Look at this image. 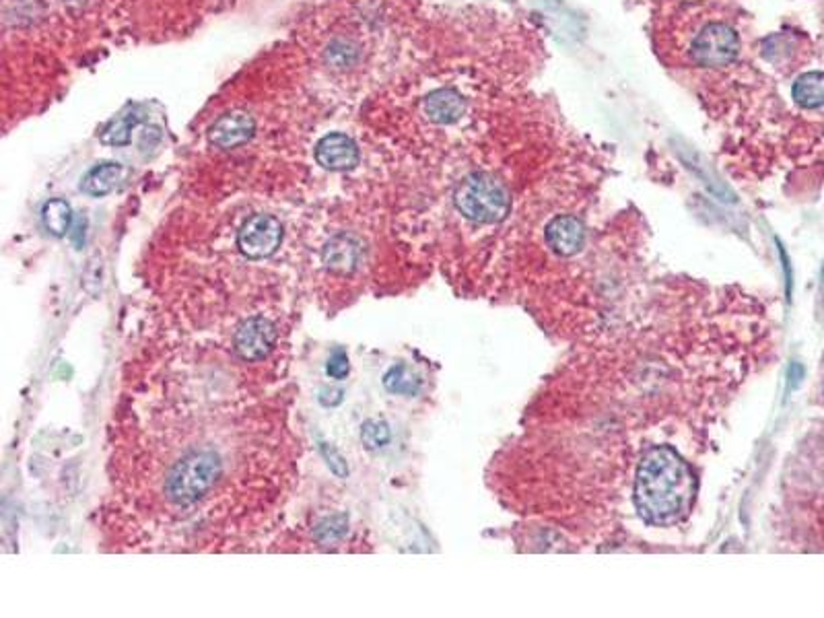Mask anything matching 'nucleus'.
<instances>
[{
    "label": "nucleus",
    "mask_w": 824,
    "mask_h": 618,
    "mask_svg": "<svg viewBox=\"0 0 824 618\" xmlns=\"http://www.w3.org/2000/svg\"><path fill=\"white\" fill-rule=\"evenodd\" d=\"M697 476L672 445H654L637 464L633 503L645 524L668 528L693 509Z\"/></svg>",
    "instance_id": "1"
},
{
    "label": "nucleus",
    "mask_w": 824,
    "mask_h": 618,
    "mask_svg": "<svg viewBox=\"0 0 824 618\" xmlns=\"http://www.w3.org/2000/svg\"><path fill=\"white\" fill-rule=\"evenodd\" d=\"M454 204L466 221L474 225H495L509 215L511 196L499 178L487 171H474L458 184Z\"/></svg>",
    "instance_id": "2"
},
{
    "label": "nucleus",
    "mask_w": 824,
    "mask_h": 618,
    "mask_svg": "<svg viewBox=\"0 0 824 618\" xmlns=\"http://www.w3.org/2000/svg\"><path fill=\"white\" fill-rule=\"evenodd\" d=\"M219 476L221 462L213 452H192L184 456L167 476L165 495L174 505H194L213 491Z\"/></svg>",
    "instance_id": "3"
},
{
    "label": "nucleus",
    "mask_w": 824,
    "mask_h": 618,
    "mask_svg": "<svg viewBox=\"0 0 824 618\" xmlns=\"http://www.w3.org/2000/svg\"><path fill=\"white\" fill-rule=\"evenodd\" d=\"M740 52L738 33L726 23H709L693 42L691 56L703 68L730 66Z\"/></svg>",
    "instance_id": "4"
},
{
    "label": "nucleus",
    "mask_w": 824,
    "mask_h": 618,
    "mask_svg": "<svg viewBox=\"0 0 824 618\" xmlns=\"http://www.w3.org/2000/svg\"><path fill=\"white\" fill-rule=\"evenodd\" d=\"M285 229L274 215L258 213L250 217L237 233V246L252 260L270 258L279 252Z\"/></svg>",
    "instance_id": "5"
},
{
    "label": "nucleus",
    "mask_w": 824,
    "mask_h": 618,
    "mask_svg": "<svg viewBox=\"0 0 824 618\" xmlns=\"http://www.w3.org/2000/svg\"><path fill=\"white\" fill-rule=\"evenodd\" d=\"M277 345V326L264 316L248 318L233 336V349L244 361L266 359Z\"/></svg>",
    "instance_id": "6"
},
{
    "label": "nucleus",
    "mask_w": 824,
    "mask_h": 618,
    "mask_svg": "<svg viewBox=\"0 0 824 618\" xmlns=\"http://www.w3.org/2000/svg\"><path fill=\"white\" fill-rule=\"evenodd\" d=\"M256 134V122L250 114L231 112L221 116L209 130V141L221 151H231L250 143Z\"/></svg>",
    "instance_id": "7"
},
{
    "label": "nucleus",
    "mask_w": 824,
    "mask_h": 618,
    "mask_svg": "<svg viewBox=\"0 0 824 618\" xmlns=\"http://www.w3.org/2000/svg\"><path fill=\"white\" fill-rule=\"evenodd\" d=\"M546 246L553 254L571 258L575 256L586 242V227L581 219L575 215H557L551 223L546 225Z\"/></svg>",
    "instance_id": "8"
},
{
    "label": "nucleus",
    "mask_w": 824,
    "mask_h": 618,
    "mask_svg": "<svg viewBox=\"0 0 824 618\" xmlns=\"http://www.w3.org/2000/svg\"><path fill=\"white\" fill-rule=\"evenodd\" d=\"M359 147L351 136L330 132L316 147V161L328 171H349L359 163Z\"/></svg>",
    "instance_id": "9"
},
{
    "label": "nucleus",
    "mask_w": 824,
    "mask_h": 618,
    "mask_svg": "<svg viewBox=\"0 0 824 618\" xmlns=\"http://www.w3.org/2000/svg\"><path fill=\"white\" fill-rule=\"evenodd\" d=\"M361 258H363V244L357 237L347 235V233L334 235L324 246V252H322V260L326 268L332 272H340V274L353 272L361 264Z\"/></svg>",
    "instance_id": "10"
},
{
    "label": "nucleus",
    "mask_w": 824,
    "mask_h": 618,
    "mask_svg": "<svg viewBox=\"0 0 824 618\" xmlns=\"http://www.w3.org/2000/svg\"><path fill=\"white\" fill-rule=\"evenodd\" d=\"M423 112L433 124H454L464 116L466 101L454 89H437L423 99Z\"/></svg>",
    "instance_id": "11"
},
{
    "label": "nucleus",
    "mask_w": 824,
    "mask_h": 618,
    "mask_svg": "<svg viewBox=\"0 0 824 618\" xmlns=\"http://www.w3.org/2000/svg\"><path fill=\"white\" fill-rule=\"evenodd\" d=\"M124 176H126V169H124L122 163H114V161L99 163V165H95L87 171V176L83 178V184H81V190L87 196L101 198V196L114 192L118 188V184L124 180Z\"/></svg>",
    "instance_id": "12"
},
{
    "label": "nucleus",
    "mask_w": 824,
    "mask_h": 618,
    "mask_svg": "<svg viewBox=\"0 0 824 618\" xmlns=\"http://www.w3.org/2000/svg\"><path fill=\"white\" fill-rule=\"evenodd\" d=\"M792 95L800 108L816 110L824 106V73L812 71V73L800 75L794 83Z\"/></svg>",
    "instance_id": "13"
},
{
    "label": "nucleus",
    "mask_w": 824,
    "mask_h": 618,
    "mask_svg": "<svg viewBox=\"0 0 824 618\" xmlns=\"http://www.w3.org/2000/svg\"><path fill=\"white\" fill-rule=\"evenodd\" d=\"M42 221H44L46 231H50L54 237H64L68 231L73 229L71 204L62 198L48 200L42 209Z\"/></svg>",
    "instance_id": "14"
},
{
    "label": "nucleus",
    "mask_w": 824,
    "mask_h": 618,
    "mask_svg": "<svg viewBox=\"0 0 824 618\" xmlns=\"http://www.w3.org/2000/svg\"><path fill=\"white\" fill-rule=\"evenodd\" d=\"M384 388L390 394L415 396L421 388V380L406 365H396L384 375Z\"/></svg>",
    "instance_id": "15"
},
{
    "label": "nucleus",
    "mask_w": 824,
    "mask_h": 618,
    "mask_svg": "<svg viewBox=\"0 0 824 618\" xmlns=\"http://www.w3.org/2000/svg\"><path fill=\"white\" fill-rule=\"evenodd\" d=\"M392 433L386 421L380 419H369L363 423L361 427V441L365 445V450L375 452V450H382L390 443Z\"/></svg>",
    "instance_id": "16"
},
{
    "label": "nucleus",
    "mask_w": 824,
    "mask_h": 618,
    "mask_svg": "<svg viewBox=\"0 0 824 618\" xmlns=\"http://www.w3.org/2000/svg\"><path fill=\"white\" fill-rule=\"evenodd\" d=\"M139 122L136 116H122L116 122L110 124V128L101 134V143L112 145V147H126L130 143V132L134 124Z\"/></svg>",
    "instance_id": "17"
},
{
    "label": "nucleus",
    "mask_w": 824,
    "mask_h": 618,
    "mask_svg": "<svg viewBox=\"0 0 824 618\" xmlns=\"http://www.w3.org/2000/svg\"><path fill=\"white\" fill-rule=\"evenodd\" d=\"M349 530V518L345 513H338L332 515V518H326L318 528H316V540L322 544H332L345 538Z\"/></svg>",
    "instance_id": "18"
},
{
    "label": "nucleus",
    "mask_w": 824,
    "mask_h": 618,
    "mask_svg": "<svg viewBox=\"0 0 824 618\" xmlns=\"http://www.w3.org/2000/svg\"><path fill=\"white\" fill-rule=\"evenodd\" d=\"M349 371H351V363H349V355H347V351H342V349H338V351H334L332 355H330V359H328V363H326V373H328V377H332V380H345V377L349 375Z\"/></svg>",
    "instance_id": "19"
},
{
    "label": "nucleus",
    "mask_w": 824,
    "mask_h": 618,
    "mask_svg": "<svg viewBox=\"0 0 824 618\" xmlns=\"http://www.w3.org/2000/svg\"><path fill=\"white\" fill-rule=\"evenodd\" d=\"M320 452H322L324 460L328 462L330 470H332L336 476L345 478V476L349 474V466H347L345 458L340 456V452H338L336 448H332V445H328V443H320Z\"/></svg>",
    "instance_id": "20"
},
{
    "label": "nucleus",
    "mask_w": 824,
    "mask_h": 618,
    "mask_svg": "<svg viewBox=\"0 0 824 618\" xmlns=\"http://www.w3.org/2000/svg\"><path fill=\"white\" fill-rule=\"evenodd\" d=\"M328 60L338 68H347L355 60V50H351L347 44H334L328 50Z\"/></svg>",
    "instance_id": "21"
}]
</instances>
